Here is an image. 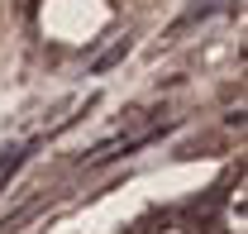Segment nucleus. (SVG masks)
<instances>
[{
    "instance_id": "1",
    "label": "nucleus",
    "mask_w": 248,
    "mask_h": 234,
    "mask_svg": "<svg viewBox=\"0 0 248 234\" xmlns=\"http://www.w3.org/2000/svg\"><path fill=\"white\" fill-rule=\"evenodd\" d=\"M24 158H29V144H15V148H5V153H0V191L10 186V177L24 167Z\"/></svg>"
},
{
    "instance_id": "2",
    "label": "nucleus",
    "mask_w": 248,
    "mask_h": 234,
    "mask_svg": "<svg viewBox=\"0 0 248 234\" xmlns=\"http://www.w3.org/2000/svg\"><path fill=\"white\" fill-rule=\"evenodd\" d=\"M124 53H129V38H120V43H115V48H110V53H105V58L95 62V72H105V67H110V62H120Z\"/></svg>"
}]
</instances>
